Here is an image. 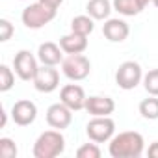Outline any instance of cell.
I'll use <instances>...</instances> for the list:
<instances>
[{
    "label": "cell",
    "mask_w": 158,
    "mask_h": 158,
    "mask_svg": "<svg viewBox=\"0 0 158 158\" xmlns=\"http://www.w3.org/2000/svg\"><path fill=\"white\" fill-rule=\"evenodd\" d=\"M141 80H143V71L138 61H123L115 71V84L125 91L134 89Z\"/></svg>",
    "instance_id": "5b68a950"
},
{
    "label": "cell",
    "mask_w": 158,
    "mask_h": 158,
    "mask_svg": "<svg viewBox=\"0 0 158 158\" xmlns=\"http://www.w3.org/2000/svg\"><path fill=\"white\" fill-rule=\"evenodd\" d=\"M13 35V24L8 19H0V41H8Z\"/></svg>",
    "instance_id": "cb8c5ba5"
},
{
    "label": "cell",
    "mask_w": 158,
    "mask_h": 158,
    "mask_svg": "<svg viewBox=\"0 0 158 158\" xmlns=\"http://www.w3.org/2000/svg\"><path fill=\"white\" fill-rule=\"evenodd\" d=\"M15 84V74L8 65H0V91H10Z\"/></svg>",
    "instance_id": "44dd1931"
},
{
    "label": "cell",
    "mask_w": 158,
    "mask_h": 158,
    "mask_svg": "<svg viewBox=\"0 0 158 158\" xmlns=\"http://www.w3.org/2000/svg\"><path fill=\"white\" fill-rule=\"evenodd\" d=\"M149 2H152V0H138V4H139V8H141V10H145Z\"/></svg>",
    "instance_id": "83f0119b"
},
{
    "label": "cell",
    "mask_w": 158,
    "mask_h": 158,
    "mask_svg": "<svg viewBox=\"0 0 158 158\" xmlns=\"http://www.w3.org/2000/svg\"><path fill=\"white\" fill-rule=\"evenodd\" d=\"M71 121H73V110L69 106H65L61 101L48 106V110H47V123H48V127L63 130V128H67L71 125Z\"/></svg>",
    "instance_id": "30bf717a"
},
{
    "label": "cell",
    "mask_w": 158,
    "mask_h": 158,
    "mask_svg": "<svg viewBox=\"0 0 158 158\" xmlns=\"http://www.w3.org/2000/svg\"><path fill=\"white\" fill-rule=\"evenodd\" d=\"M143 86L149 95L158 97V69H151L147 74H143Z\"/></svg>",
    "instance_id": "ffe728a7"
},
{
    "label": "cell",
    "mask_w": 158,
    "mask_h": 158,
    "mask_svg": "<svg viewBox=\"0 0 158 158\" xmlns=\"http://www.w3.org/2000/svg\"><path fill=\"white\" fill-rule=\"evenodd\" d=\"M112 4H114V10L125 17H134L141 11L138 0H114Z\"/></svg>",
    "instance_id": "d6986e66"
},
{
    "label": "cell",
    "mask_w": 158,
    "mask_h": 158,
    "mask_svg": "<svg viewBox=\"0 0 158 158\" xmlns=\"http://www.w3.org/2000/svg\"><path fill=\"white\" fill-rule=\"evenodd\" d=\"M149 156H151V158H158V141L151 143V147H149Z\"/></svg>",
    "instance_id": "484cf974"
},
{
    "label": "cell",
    "mask_w": 158,
    "mask_h": 158,
    "mask_svg": "<svg viewBox=\"0 0 158 158\" xmlns=\"http://www.w3.org/2000/svg\"><path fill=\"white\" fill-rule=\"evenodd\" d=\"M152 4H154V6H156V8H158V0H152Z\"/></svg>",
    "instance_id": "f1b7e54d"
},
{
    "label": "cell",
    "mask_w": 158,
    "mask_h": 158,
    "mask_svg": "<svg viewBox=\"0 0 158 158\" xmlns=\"http://www.w3.org/2000/svg\"><path fill=\"white\" fill-rule=\"evenodd\" d=\"M37 117V106L28 101V99H21L13 104L11 108V119L15 121V125L19 127H28L35 121Z\"/></svg>",
    "instance_id": "8fae6325"
},
{
    "label": "cell",
    "mask_w": 158,
    "mask_h": 158,
    "mask_svg": "<svg viewBox=\"0 0 158 158\" xmlns=\"http://www.w3.org/2000/svg\"><path fill=\"white\" fill-rule=\"evenodd\" d=\"M143 149H145V139L139 132L134 130L119 132L110 139L108 145V152L112 158H138L143 154Z\"/></svg>",
    "instance_id": "6da1fadb"
},
{
    "label": "cell",
    "mask_w": 158,
    "mask_h": 158,
    "mask_svg": "<svg viewBox=\"0 0 158 158\" xmlns=\"http://www.w3.org/2000/svg\"><path fill=\"white\" fill-rule=\"evenodd\" d=\"M102 34L108 41L112 43H121L128 37L130 28L123 19H106V23L102 24Z\"/></svg>",
    "instance_id": "4fadbf2b"
},
{
    "label": "cell",
    "mask_w": 158,
    "mask_h": 158,
    "mask_svg": "<svg viewBox=\"0 0 158 158\" xmlns=\"http://www.w3.org/2000/svg\"><path fill=\"white\" fill-rule=\"evenodd\" d=\"M84 110H88V114L93 115V117H106V115H112V114H114L115 102H114V99H110V97L93 95V97H88Z\"/></svg>",
    "instance_id": "7c38bea8"
},
{
    "label": "cell",
    "mask_w": 158,
    "mask_h": 158,
    "mask_svg": "<svg viewBox=\"0 0 158 158\" xmlns=\"http://www.w3.org/2000/svg\"><path fill=\"white\" fill-rule=\"evenodd\" d=\"M13 69L15 74L21 78V80H34V76L39 69L37 65V58L30 52V50H19L13 58Z\"/></svg>",
    "instance_id": "52a82bcc"
},
{
    "label": "cell",
    "mask_w": 158,
    "mask_h": 158,
    "mask_svg": "<svg viewBox=\"0 0 158 158\" xmlns=\"http://www.w3.org/2000/svg\"><path fill=\"white\" fill-rule=\"evenodd\" d=\"M6 121H8V115H6V110L2 108V123H0V127H2V128L6 127Z\"/></svg>",
    "instance_id": "4316f807"
},
{
    "label": "cell",
    "mask_w": 158,
    "mask_h": 158,
    "mask_svg": "<svg viewBox=\"0 0 158 158\" xmlns=\"http://www.w3.org/2000/svg\"><path fill=\"white\" fill-rule=\"evenodd\" d=\"M139 114L143 119H149V121L158 119V97L151 95L149 99H143L139 102Z\"/></svg>",
    "instance_id": "ac0fdd59"
},
{
    "label": "cell",
    "mask_w": 158,
    "mask_h": 158,
    "mask_svg": "<svg viewBox=\"0 0 158 158\" xmlns=\"http://www.w3.org/2000/svg\"><path fill=\"white\" fill-rule=\"evenodd\" d=\"M61 47L52 43V41H47V43H41L39 48H37V60L43 63V65H52L56 67L58 63L63 61V54H61Z\"/></svg>",
    "instance_id": "5bb4252c"
},
{
    "label": "cell",
    "mask_w": 158,
    "mask_h": 158,
    "mask_svg": "<svg viewBox=\"0 0 158 158\" xmlns=\"http://www.w3.org/2000/svg\"><path fill=\"white\" fill-rule=\"evenodd\" d=\"M21 19H23V24L26 28L39 30V28H43L45 24H48L50 21L56 19V10L45 6L43 2H35V4H30L23 10Z\"/></svg>",
    "instance_id": "3957f363"
},
{
    "label": "cell",
    "mask_w": 158,
    "mask_h": 158,
    "mask_svg": "<svg viewBox=\"0 0 158 158\" xmlns=\"http://www.w3.org/2000/svg\"><path fill=\"white\" fill-rule=\"evenodd\" d=\"M61 71H63V74L69 78V80L80 82V80H84V78L89 76L91 61L84 54H69L61 61Z\"/></svg>",
    "instance_id": "277c9868"
},
{
    "label": "cell",
    "mask_w": 158,
    "mask_h": 158,
    "mask_svg": "<svg viewBox=\"0 0 158 158\" xmlns=\"http://www.w3.org/2000/svg\"><path fill=\"white\" fill-rule=\"evenodd\" d=\"M60 47L65 54H82L88 48V35L71 32L60 39Z\"/></svg>",
    "instance_id": "9a60e30c"
},
{
    "label": "cell",
    "mask_w": 158,
    "mask_h": 158,
    "mask_svg": "<svg viewBox=\"0 0 158 158\" xmlns=\"http://www.w3.org/2000/svg\"><path fill=\"white\" fill-rule=\"evenodd\" d=\"M93 17L89 15H78L71 21V32H76V34H82V35H89L95 28L93 24Z\"/></svg>",
    "instance_id": "e0dca14e"
},
{
    "label": "cell",
    "mask_w": 158,
    "mask_h": 158,
    "mask_svg": "<svg viewBox=\"0 0 158 158\" xmlns=\"http://www.w3.org/2000/svg\"><path fill=\"white\" fill-rule=\"evenodd\" d=\"M32 82H34V88L37 91H41V93H52L60 86V73L52 65H43V67L37 69V73H35Z\"/></svg>",
    "instance_id": "ba28073f"
},
{
    "label": "cell",
    "mask_w": 158,
    "mask_h": 158,
    "mask_svg": "<svg viewBox=\"0 0 158 158\" xmlns=\"http://www.w3.org/2000/svg\"><path fill=\"white\" fill-rule=\"evenodd\" d=\"M60 101L69 106L73 112H80L86 108V93H84V88L82 86H78V84H67L61 88L60 91Z\"/></svg>",
    "instance_id": "9c48e42d"
},
{
    "label": "cell",
    "mask_w": 158,
    "mask_h": 158,
    "mask_svg": "<svg viewBox=\"0 0 158 158\" xmlns=\"http://www.w3.org/2000/svg\"><path fill=\"white\" fill-rule=\"evenodd\" d=\"M76 156L78 158H99L101 156V149H99V145L95 141L93 143H84L82 147H78Z\"/></svg>",
    "instance_id": "7402d4cb"
},
{
    "label": "cell",
    "mask_w": 158,
    "mask_h": 158,
    "mask_svg": "<svg viewBox=\"0 0 158 158\" xmlns=\"http://www.w3.org/2000/svg\"><path fill=\"white\" fill-rule=\"evenodd\" d=\"M114 10V4L110 0H89L88 6H86V11L89 17H93L95 21H104L110 17Z\"/></svg>",
    "instance_id": "2e32d148"
},
{
    "label": "cell",
    "mask_w": 158,
    "mask_h": 158,
    "mask_svg": "<svg viewBox=\"0 0 158 158\" xmlns=\"http://www.w3.org/2000/svg\"><path fill=\"white\" fill-rule=\"evenodd\" d=\"M39 2H43L45 6H48V8H54V10H58L60 6H61V2L63 0H39Z\"/></svg>",
    "instance_id": "d4e9b609"
},
{
    "label": "cell",
    "mask_w": 158,
    "mask_h": 158,
    "mask_svg": "<svg viewBox=\"0 0 158 158\" xmlns=\"http://www.w3.org/2000/svg\"><path fill=\"white\" fill-rule=\"evenodd\" d=\"M86 134L95 143L110 141L114 138V134H115V123H114V119H110V115H106V117H93L86 125Z\"/></svg>",
    "instance_id": "8992f818"
},
{
    "label": "cell",
    "mask_w": 158,
    "mask_h": 158,
    "mask_svg": "<svg viewBox=\"0 0 158 158\" xmlns=\"http://www.w3.org/2000/svg\"><path fill=\"white\" fill-rule=\"evenodd\" d=\"M0 156L2 158H15L17 156V145L10 138H0Z\"/></svg>",
    "instance_id": "603a6c76"
},
{
    "label": "cell",
    "mask_w": 158,
    "mask_h": 158,
    "mask_svg": "<svg viewBox=\"0 0 158 158\" xmlns=\"http://www.w3.org/2000/svg\"><path fill=\"white\" fill-rule=\"evenodd\" d=\"M65 151V138L56 130H45L34 143V156L35 158H56Z\"/></svg>",
    "instance_id": "7a4b0ae2"
}]
</instances>
